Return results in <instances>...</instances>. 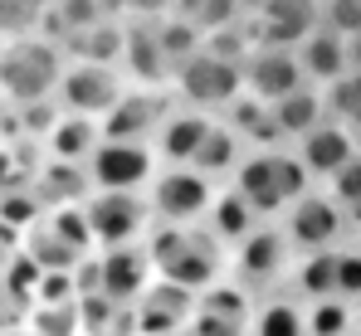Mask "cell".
I'll use <instances>...</instances> for the list:
<instances>
[{
  "instance_id": "6da1fadb",
  "label": "cell",
  "mask_w": 361,
  "mask_h": 336,
  "mask_svg": "<svg viewBox=\"0 0 361 336\" xmlns=\"http://www.w3.org/2000/svg\"><path fill=\"white\" fill-rule=\"evenodd\" d=\"M147 259H152V273L171 287H185V292H205L225 278L230 268V254L200 229V224H152L147 234Z\"/></svg>"
},
{
  "instance_id": "7a4b0ae2",
  "label": "cell",
  "mask_w": 361,
  "mask_h": 336,
  "mask_svg": "<svg viewBox=\"0 0 361 336\" xmlns=\"http://www.w3.org/2000/svg\"><path fill=\"white\" fill-rule=\"evenodd\" d=\"M225 190H235L264 224H279L283 210L312 190V180H307V170L298 166L293 147H269V151H249L240 166H235V175H230Z\"/></svg>"
},
{
  "instance_id": "3957f363",
  "label": "cell",
  "mask_w": 361,
  "mask_h": 336,
  "mask_svg": "<svg viewBox=\"0 0 361 336\" xmlns=\"http://www.w3.org/2000/svg\"><path fill=\"white\" fill-rule=\"evenodd\" d=\"M63 49L25 35V39H5L0 44V98L10 108H30V103H54V88L63 78Z\"/></svg>"
},
{
  "instance_id": "277c9868",
  "label": "cell",
  "mask_w": 361,
  "mask_h": 336,
  "mask_svg": "<svg viewBox=\"0 0 361 336\" xmlns=\"http://www.w3.org/2000/svg\"><path fill=\"white\" fill-rule=\"evenodd\" d=\"M293 249H288V239H283V229L279 224H259L244 244L230 249V268H225V278L244 287L254 302L259 297H269V292H283L288 287V273H293Z\"/></svg>"
},
{
  "instance_id": "5b68a950",
  "label": "cell",
  "mask_w": 361,
  "mask_h": 336,
  "mask_svg": "<svg viewBox=\"0 0 361 336\" xmlns=\"http://www.w3.org/2000/svg\"><path fill=\"white\" fill-rule=\"evenodd\" d=\"M279 229H283V239H288L293 254H337V249H347V244L357 239L347 210H342L322 185H312L302 200H293V205L283 210Z\"/></svg>"
},
{
  "instance_id": "8992f818",
  "label": "cell",
  "mask_w": 361,
  "mask_h": 336,
  "mask_svg": "<svg viewBox=\"0 0 361 336\" xmlns=\"http://www.w3.org/2000/svg\"><path fill=\"white\" fill-rule=\"evenodd\" d=\"M83 220H88V234H93V254L147 244V234L157 224L147 195H113V190H93L83 200Z\"/></svg>"
},
{
  "instance_id": "52a82bcc",
  "label": "cell",
  "mask_w": 361,
  "mask_h": 336,
  "mask_svg": "<svg viewBox=\"0 0 361 336\" xmlns=\"http://www.w3.org/2000/svg\"><path fill=\"white\" fill-rule=\"evenodd\" d=\"M127 88L132 83L122 78V68H113V63H73L68 58L59 88H54V108L63 117H93V122H103L122 103Z\"/></svg>"
},
{
  "instance_id": "ba28073f",
  "label": "cell",
  "mask_w": 361,
  "mask_h": 336,
  "mask_svg": "<svg viewBox=\"0 0 361 336\" xmlns=\"http://www.w3.org/2000/svg\"><path fill=\"white\" fill-rule=\"evenodd\" d=\"M171 93H176L180 108H195V112L220 117V112L244 93V73L235 68V63L210 58L205 49H200L195 58H185L176 73H171Z\"/></svg>"
},
{
  "instance_id": "9c48e42d",
  "label": "cell",
  "mask_w": 361,
  "mask_h": 336,
  "mask_svg": "<svg viewBox=\"0 0 361 336\" xmlns=\"http://www.w3.org/2000/svg\"><path fill=\"white\" fill-rule=\"evenodd\" d=\"M225 185H215L210 175L190 166H171V170H157L152 190H147V205H152V220L157 224H200L210 215L215 195Z\"/></svg>"
},
{
  "instance_id": "30bf717a",
  "label": "cell",
  "mask_w": 361,
  "mask_h": 336,
  "mask_svg": "<svg viewBox=\"0 0 361 336\" xmlns=\"http://www.w3.org/2000/svg\"><path fill=\"white\" fill-rule=\"evenodd\" d=\"M157 151L147 142H103L88 161L93 190H113V195H147L157 180Z\"/></svg>"
},
{
  "instance_id": "8fae6325",
  "label": "cell",
  "mask_w": 361,
  "mask_h": 336,
  "mask_svg": "<svg viewBox=\"0 0 361 336\" xmlns=\"http://www.w3.org/2000/svg\"><path fill=\"white\" fill-rule=\"evenodd\" d=\"M118 68L132 88H171V63L161 54V20H122Z\"/></svg>"
},
{
  "instance_id": "7c38bea8",
  "label": "cell",
  "mask_w": 361,
  "mask_h": 336,
  "mask_svg": "<svg viewBox=\"0 0 361 336\" xmlns=\"http://www.w3.org/2000/svg\"><path fill=\"white\" fill-rule=\"evenodd\" d=\"M171 103V88H127L122 103L103 117V142H147L157 137V127L166 122Z\"/></svg>"
},
{
  "instance_id": "4fadbf2b",
  "label": "cell",
  "mask_w": 361,
  "mask_h": 336,
  "mask_svg": "<svg viewBox=\"0 0 361 336\" xmlns=\"http://www.w3.org/2000/svg\"><path fill=\"white\" fill-rule=\"evenodd\" d=\"M244 93L254 98V103H283L288 93H298V88H307V78H302L298 68V54L293 49H254V54L244 58Z\"/></svg>"
},
{
  "instance_id": "5bb4252c",
  "label": "cell",
  "mask_w": 361,
  "mask_h": 336,
  "mask_svg": "<svg viewBox=\"0 0 361 336\" xmlns=\"http://www.w3.org/2000/svg\"><path fill=\"white\" fill-rule=\"evenodd\" d=\"M293 156H298V166L307 170V180H312V185H327L342 166H352V161L361 156V142L342 127V122H332V117H327L322 127H312L298 147H293Z\"/></svg>"
},
{
  "instance_id": "9a60e30c",
  "label": "cell",
  "mask_w": 361,
  "mask_h": 336,
  "mask_svg": "<svg viewBox=\"0 0 361 336\" xmlns=\"http://www.w3.org/2000/svg\"><path fill=\"white\" fill-rule=\"evenodd\" d=\"M317 25H322V0H269L249 30L254 44L264 49H298Z\"/></svg>"
},
{
  "instance_id": "2e32d148",
  "label": "cell",
  "mask_w": 361,
  "mask_h": 336,
  "mask_svg": "<svg viewBox=\"0 0 361 336\" xmlns=\"http://www.w3.org/2000/svg\"><path fill=\"white\" fill-rule=\"evenodd\" d=\"M152 282H157V273H152V259H147L142 244L98 254V292H103L113 307H137Z\"/></svg>"
},
{
  "instance_id": "e0dca14e",
  "label": "cell",
  "mask_w": 361,
  "mask_h": 336,
  "mask_svg": "<svg viewBox=\"0 0 361 336\" xmlns=\"http://www.w3.org/2000/svg\"><path fill=\"white\" fill-rule=\"evenodd\" d=\"M210 127H215V117H210V112L171 108V112H166V122L157 127V137H152L157 166H161V170L190 166V161H195V151H200V142L210 137Z\"/></svg>"
},
{
  "instance_id": "ac0fdd59",
  "label": "cell",
  "mask_w": 361,
  "mask_h": 336,
  "mask_svg": "<svg viewBox=\"0 0 361 336\" xmlns=\"http://www.w3.org/2000/svg\"><path fill=\"white\" fill-rule=\"evenodd\" d=\"M190 317H195V292L171 287V282H161V278L152 282L142 292V302L132 307L137 332H157V336H180L190 327Z\"/></svg>"
},
{
  "instance_id": "d6986e66",
  "label": "cell",
  "mask_w": 361,
  "mask_h": 336,
  "mask_svg": "<svg viewBox=\"0 0 361 336\" xmlns=\"http://www.w3.org/2000/svg\"><path fill=\"white\" fill-rule=\"evenodd\" d=\"M98 147H103V122H93V117H63L59 112V122L39 142V156L59 161V166H88Z\"/></svg>"
},
{
  "instance_id": "ffe728a7",
  "label": "cell",
  "mask_w": 361,
  "mask_h": 336,
  "mask_svg": "<svg viewBox=\"0 0 361 336\" xmlns=\"http://www.w3.org/2000/svg\"><path fill=\"white\" fill-rule=\"evenodd\" d=\"M269 122H274L279 147H298L312 127H322V122H327L322 88H312V83H307V88H298V93H288L283 103H269Z\"/></svg>"
},
{
  "instance_id": "44dd1931",
  "label": "cell",
  "mask_w": 361,
  "mask_h": 336,
  "mask_svg": "<svg viewBox=\"0 0 361 336\" xmlns=\"http://www.w3.org/2000/svg\"><path fill=\"white\" fill-rule=\"evenodd\" d=\"M293 54H298V68H302V78H307L312 88H332L342 73H352V63H347V39L332 35V30H322V25L302 39Z\"/></svg>"
},
{
  "instance_id": "7402d4cb",
  "label": "cell",
  "mask_w": 361,
  "mask_h": 336,
  "mask_svg": "<svg viewBox=\"0 0 361 336\" xmlns=\"http://www.w3.org/2000/svg\"><path fill=\"white\" fill-rule=\"evenodd\" d=\"M259 224H264V220L244 205L235 190H220V195H215V205H210V215L200 220V229H205V234H210V239L230 254V249H235V244H244Z\"/></svg>"
},
{
  "instance_id": "603a6c76",
  "label": "cell",
  "mask_w": 361,
  "mask_h": 336,
  "mask_svg": "<svg viewBox=\"0 0 361 336\" xmlns=\"http://www.w3.org/2000/svg\"><path fill=\"white\" fill-rule=\"evenodd\" d=\"M244 156H249V147H244L240 137L215 117V127H210V137L200 142V151H195V161H190V170H200V175H210L215 185H230V175H235V166H240Z\"/></svg>"
},
{
  "instance_id": "cb8c5ba5",
  "label": "cell",
  "mask_w": 361,
  "mask_h": 336,
  "mask_svg": "<svg viewBox=\"0 0 361 336\" xmlns=\"http://www.w3.org/2000/svg\"><path fill=\"white\" fill-rule=\"evenodd\" d=\"M249 336H307V327H302V302L288 287L259 297L254 302V317H249Z\"/></svg>"
},
{
  "instance_id": "d4e9b609",
  "label": "cell",
  "mask_w": 361,
  "mask_h": 336,
  "mask_svg": "<svg viewBox=\"0 0 361 336\" xmlns=\"http://www.w3.org/2000/svg\"><path fill=\"white\" fill-rule=\"evenodd\" d=\"M288 292L298 302L337 297V254H298L293 259V273H288Z\"/></svg>"
},
{
  "instance_id": "484cf974",
  "label": "cell",
  "mask_w": 361,
  "mask_h": 336,
  "mask_svg": "<svg viewBox=\"0 0 361 336\" xmlns=\"http://www.w3.org/2000/svg\"><path fill=\"white\" fill-rule=\"evenodd\" d=\"M63 58H73V63H113V68H118V58H122V20H103V25H93V30L68 35Z\"/></svg>"
},
{
  "instance_id": "4316f807",
  "label": "cell",
  "mask_w": 361,
  "mask_h": 336,
  "mask_svg": "<svg viewBox=\"0 0 361 336\" xmlns=\"http://www.w3.org/2000/svg\"><path fill=\"white\" fill-rule=\"evenodd\" d=\"M302 327H307V336H352L357 332V307L342 297L302 302Z\"/></svg>"
},
{
  "instance_id": "83f0119b",
  "label": "cell",
  "mask_w": 361,
  "mask_h": 336,
  "mask_svg": "<svg viewBox=\"0 0 361 336\" xmlns=\"http://www.w3.org/2000/svg\"><path fill=\"white\" fill-rule=\"evenodd\" d=\"M322 103H327V117L342 122L361 142V73H342L332 88H322Z\"/></svg>"
},
{
  "instance_id": "f1b7e54d",
  "label": "cell",
  "mask_w": 361,
  "mask_h": 336,
  "mask_svg": "<svg viewBox=\"0 0 361 336\" xmlns=\"http://www.w3.org/2000/svg\"><path fill=\"white\" fill-rule=\"evenodd\" d=\"M161 54H166L171 73H176L185 58L200 54V30H195L190 20H176V15H166V20H161Z\"/></svg>"
},
{
  "instance_id": "f546056e",
  "label": "cell",
  "mask_w": 361,
  "mask_h": 336,
  "mask_svg": "<svg viewBox=\"0 0 361 336\" xmlns=\"http://www.w3.org/2000/svg\"><path fill=\"white\" fill-rule=\"evenodd\" d=\"M44 224L59 234L73 254H93V234H88V220H83V205H59V210H44Z\"/></svg>"
},
{
  "instance_id": "4dcf8cb0",
  "label": "cell",
  "mask_w": 361,
  "mask_h": 336,
  "mask_svg": "<svg viewBox=\"0 0 361 336\" xmlns=\"http://www.w3.org/2000/svg\"><path fill=\"white\" fill-rule=\"evenodd\" d=\"M342 210H347V220H352V229H361V156L352 161V166H342L327 185H322Z\"/></svg>"
},
{
  "instance_id": "1f68e13d",
  "label": "cell",
  "mask_w": 361,
  "mask_h": 336,
  "mask_svg": "<svg viewBox=\"0 0 361 336\" xmlns=\"http://www.w3.org/2000/svg\"><path fill=\"white\" fill-rule=\"evenodd\" d=\"M337 297L342 302H361V244L352 239L347 249H337Z\"/></svg>"
},
{
  "instance_id": "d6a6232c",
  "label": "cell",
  "mask_w": 361,
  "mask_h": 336,
  "mask_svg": "<svg viewBox=\"0 0 361 336\" xmlns=\"http://www.w3.org/2000/svg\"><path fill=\"white\" fill-rule=\"evenodd\" d=\"M190 25L200 30V39L215 35V30H230V25H240V0H200V10L190 15Z\"/></svg>"
},
{
  "instance_id": "836d02e7",
  "label": "cell",
  "mask_w": 361,
  "mask_h": 336,
  "mask_svg": "<svg viewBox=\"0 0 361 336\" xmlns=\"http://www.w3.org/2000/svg\"><path fill=\"white\" fill-rule=\"evenodd\" d=\"M180 336H249V322H230V317H210V312H195L190 327Z\"/></svg>"
},
{
  "instance_id": "e575fe53",
  "label": "cell",
  "mask_w": 361,
  "mask_h": 336,
  "mask_svg": "<svg viewBox=\"0 0 361 336\" xmlns=\"http://www.w3.org/2000/svg\"><path fill=\"white\" fill-rule=\"evenodd\" d=\"M127 15L122 20H166L171 15V0H122Z\"/></svg>"
},
{
  "instance_id": "d590c367",
  "label": "cell",
  "mask_w": 361,
  "mask_h": 336,
  "mask_svg": "<svg viewBox=\"0 0 361 336\" xmlns=\"http://www.w3.org/2000/svg\"><path fill=\"white\" fill-rule=\"evenodd\" d=\"M347 63H352V73H361V35L347 39Z\"/></svg>"
},
{
  "instance_id": "8d00e7d4",
  "label": "cell",
  "mask_w": 361,
  "mask_h": 336,
  "mask_svg": "<svg viewBox=\"0 0 361 336\" xmlns=\"http://www.w3.org/2000/svg\"><path fill=\"white\" fill-rule=\"evenodd\" d=\"M195 10H200V0H171V15H176V20H190Z\"/></svg>"
},
{
  "instance_id": "74e56055",
  "label": "cell",
  "mask_w": 361,
  "mask_h": 336,
  "mask_svg": "<svg viewBox=\"0 0 361 336\" xmlns=\"http://www.w3.org/2000/svg\"><path fill=\"white\" fill-rule=\"evenodd\" d=\"M5 122H10V103L0 98V132H5Z\"/></svg>"
},
{
  "instance_id": "f35d334b",
  "label": "cell",
  "mask_w": 361,
  "mask_h": 336,
  "mask_svg": "<svg viewBox=\"0 0 361 336\" xmlns=\"http://www.w3.org/2000/svg\"><path fill=\"white\" fill-rule=\"evenodd\" d=\"M357 332H361V302H357Z\"/></svg>"
},
{
  "instance_id": "ab89813d",
  "label": "cell",
  "mask_w": 361,
  "mask_h": 336,
  "mask_svg": "<svg viewBox=\"0 0 361 336\" xmlns=\"http://www.w3.org/2000/svg\"><path fill=\"white\" fill-rule=\"evenodd\" d=\"M132 336H157V332H132Z\"/></svg>"
},
{
  "instance_id": "60d3db41",
  "label": "cell",
  "mask_w": 361,
  "mask_h": 336,
  "mask_svg": "<svg viewBox=\"0 0 361 336\" xmlns=\"http://www.w3.org/2000/svg\"><path fill=\"white\" fill-rule=\"evenodd\" d=\"M357 244H361V229H357Z\"/></svg>"
},
{
  "instance_id": "b9f144b4",
  "label": "cell",
  "mask_w": 361,
  "mask_h": 336,
  "mask_svg": "<svg viewBox=\"0 0 361 336\" xmlns=\"http://www.w3.org/2000/svg\"><path fill=\"white\" fill-rule=\"evenodd\" d=\"M352 336H361V332H352Z\"/></svg>"
}]
</instances>
